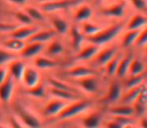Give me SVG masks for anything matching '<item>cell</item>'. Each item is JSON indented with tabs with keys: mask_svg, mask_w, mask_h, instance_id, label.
Returning <instances> with one entry per match:
<instances>
[{
	"mask_svg": "<svg viewBox=\"0 0 147 128\" xmlns=\"http://www.w3.org/2000/svg\"><path fill=\"white\" fill-rule=\"evenodd\" d=\"M140 30H127V33L124 35L123 39H122V46L128 47L134 44L137 39V36L139 34Z\"/></svg>",
	"mask_w": 147,
	"mask_h": 128,
	"instance_id": "d590c367",
	"label": "cell"
},
{
	"mask_svg": "<svg viewBox=\"0 0 147 128\" xmlns=\"http://www.w3.org/2000/svg\"><path fill=\"white\" fill-rule=\"evenodd\" d=\"M38 29L39 28L37 26L33 25V24H30V25H19V26L17 25L12 31L9 32V37L20 39V40H23L26 42Z\"/></svg>",
	"mask_w": 147,
	"mask_h": 128,
	"instance_id": "ba28073f",
	"label": "cell"
},
{
	"mask_svg": "<svg viewBox=\"0 0 147 128\" xmlns=\"http://www.w3.org/2000/svg\"><path fill=\"white\" fill-rule=\"evenodd\" d=\"M120 58H121L120 55H115V56H113L108 62L105 64V71H106L107 75L112 76L114 74H116L117 66L120 61Z\"/></svg>",
	"mask_w": 147,
	"mask_h": 128,
	"instance_id": "836d02e7",
	"label": "cell"
},
{
	"mask_svg": "<svg viewBox=\"0 0 147 128\" xmlns=\"http://www.w3.org/2000/svg\"><path fill=\"white\" fill-rule=\"evenodd\" d=\"M0 128H8V127H5V126H3V125H0Z\"/></svg>",
	"mask_w": 147,
	"mask_h": 128,
	"instance_id": "f5cc1de1",
	"label": "cell"
},
{
	"mask_svg": "<svg viewBox=\"0 0 147 128\" xmlns=\"http://www.w3.org/2000/svg\"><path fill=\"white\" fill-rule=\"evenodd\" d=\"M123 28H124V23H116L114 25L110 26V27H106V28L102 27V29L100 31L95 33L94 35L85 37V39L89 43H92V44H95L97 46L104 45L107 42L111 41L112 39H114L122 31Z\"/></svg>",
	"mask_w": 147,
	"mask_h": 128,
	"instance_id": "6da1fadb",
	"label": "cell"
},
{
	"mask_svg": "<svg viewBox=\"0 0 147 128\" xmlns=\"http://www.w3.org/2000/svg\"><path fill=\"white\" fill-rule=\"evenodd\" d=\"M15 58H17L15 53L10 52V51L6 50V49L3 48V47L0 48V66L7 65L10 61L13 60V59H15Z\"/></svg>",
	"mask_w": 147,
	"mask_h": 128,
	"instance_id": "8d00e7d4",
	"label": "cell"
},
{
	"mask_svg": "<svg viewBox=\"0 0 147 128\" xmlns=\"http://www.w3.org/2000/svg\"><path fill=\"white\" fill-rule=\"evenodd\" d=\"M134 44H136L137 46H143V45L147 44V26L141 31H139V34H138L137 39Z\"/></svg>",
	"mask_w": 147,
	"mask_h": 128,
	"instance_id": "ab89813d",
	"label": "cell"
},
{
	"mask_svg": "<svg viewBox=\"0 0 147 128\" xmlns=\"http://www.w3.org/2000/svg\"><path fill=\"white\" fill-rule=\"evenodd\" d=\"M146 1H147V0H146Z\"/></svg>",
	"mask_w": 147,
	"mask_h": 128,
	"instance_id": "9f6ffc18",
	"label": "cell"
},
{
	"mask_svg": "<svg viewBox=\"0 0 147 128\" xmlns=\"http://www.w3.org/2000/svg\"><path fill=\"white\" fill-rule=\"evenodd\" d=\"M47 82H48L49 87L57 88V89H61V90H66V91L73 92V93L79 94L80 95L79 90H77V88L73 87V86L70 85L69 83H66V82L62 81V80L56 79V78H53V77H48Z\"/></svg>",
	"mask_w": 147,
	"mask_h": 128,
	"instance_id": "484cf974",
	"label": "cell"
},
{
	"mask_svg": "<svg viewBox=\"0 0 147 128\" xmlns=\"http://www.w3.org/2000/svg\"><path fill=\"white\" fill-rule=\"evenodd\" d=\"M122 96V89L121 86L118 83H112L108 89L106 95L102 98V102L105 103H114L119 100Z\"/></svg>",
	"mask_w": 147,
	"mask_h": 128,
	"instance_id": "603a6c76",
	"label": "cell"
},
{
	"mask_svg": "<svg viewBox=\"0 0 147 128\" xmlns=\"http://www.w3.org/2000/svg\"><path fill=\"white\" fill-rule=\"evenodd\" d=\"M134 102H137L139 104H142V105H145L147 106V89L146 87H144L143 89L141 90V92L139 93V95L137 96L136 100Z\"/></svg>",
	"mask_w": 147,
	"mask_h": 128,
	"instance_id": "b9f144b4",
	"label": "cell"
},
{
	"mask_svg": "<svg viewBox=\"0 0 147 128\" xmlns=\"http://www.w3.org/2000/svg\"><path fill=\"white\" fill-rule=\"evenodd\" d=\"M8 75H9V74H8L7 66L6 65L0 66V83H2V82L7 78Z\"/></svg>",
	"mask_w": 147,
	"mask_h": 128,
	"instance_id": "7dc6e473",
	"label": "cell"
},
{
	"mask_svg": "<svg viewBox=\"0 0 147 128\" xmlns=\"http://www.w3.org/2000/svg\"><path fill=\"white\" fill-rule=\"evenodd\" d=\"M146 89H147V87H146Z\"/></svg>",
	"mask_w": 147,
	"mask_h": 128,
	"instance_id": "11a10c76",
	"label": "cell"
},
{
	"mask_svg": "<svg viewBox=\"0 0 147 128\" xmlns=\"http://www.w3.org/2000/svg\"><path fill=\"white\" fill-rule=\"evenodd\" d=\"M144 71V65L139 59L133 58L130 62L129 68H128V73L130 76L132 75H138V74L142 73Z\"/></svg>",
	"mask_w": 147,
	"mask_h": 128,
	"instance_id": "e575fe53",
	"label": "cell"
},
{
	"mask_svg": "<svg viewBox=\"0 0 147 128\" xmlns=\"http://www.w3.org/2000/svg\"><path fill=\"white\" fill-rule=\"evenodd\" d=\"M15 80L10 75L7 76L2 83H0V101L3 103H7L11 100L14 92Z\"/></svg>",
	"mask_w": 147,
	"mask_h": 128,
	"instance_id": "9c48e42d",
	"label": "cell"
},
{
	"mask_svg": "<svg viewBox=\"0 0 147 128\" xmlns=\"http://www.w3.org/2000/svg\"><path fill=\"white\" fill-rule=\"evenodd\" d=\"M131 4L138 10H146L147 8V1L146 0H129Z\"/></svg>",
	"mask_w": 147,
	"mask_h": 128,
	"instance_id": "7bdbcfd3",
	"label": "cell"
},
{
	"mask_svg": "<svg viewBox=\"0 0 147 128\" xmlns=\"http://www.w3.org/2000/svg\"><path fill=\"white\" fill-rule=\"evenodd\" d=\"M125 12V4L124 2H118V3H114L110 6L104 7L100 11L102 15L106 16V17H114L119 18L122 17Z\"/></svg>",
	"mask_w": 147,
	"mask_h": 128,
	"instance_id": "5bb4252c",
	"label": "cell"
},
{
	"mask_svg": "<svg viewBox=\"0 0 147 128\" xmlns=\"http://www.w3.org/2000/svg\"><path fill=\"white\" fill-rule=\"evenodd\" d=\"M41 76L39 73L38 69L35 68L34 66H27L26 65L25 69L22 74V77L20 81L23 83L25 88H31L33 86L37 85L40 82Z\"/></svg>",
	"mask_w": 147,
	"mask_h": 128,
	"instance_id": "5b68a950",
	"label": "cell"
},
{
	"mask_svg": "<svg viewBox=\"0 0 147 128\" xmlns=\"http://www.w3.org/2000/svg\"><path fill=\"white\" fill-rule=\"evenodd\" d=\"M14 16H15V19L17 20L20 25H30V24L34 23L32 21V19L28 16V14L24 10H18V11H16L14 13Z\"/></svg>",
	"mask_w": 147,
	"mask_h": 128,
	"instance_id": "74e56055",
	"label": "cell"
},
{
	"mask_svg": "<svg viewBox=\"0 0 147 128\" xmlns=\"http://www.w3.org/2000/svg\"><path fill=\"white\" fill-rule=\"evenodd\" d=\"M116 55V49L114 47L106 48L102 51H98L97 54L93 57V62L96 66H105V64L108 62L113 56Z\"/></svg>",
	"mask_w": 147,
	"mask_h": 128,
	"instance_id": "2e32d148",
	"label": "cell"
},
{
	"mask_svg": "<svg viewBox=\"0 0 147 128\" xmlns=\"http://www.w3.org/2000/svg\"><path fill=\"white\" fill-rule=\"evenodd\" d=\"M101 121H102V113L95 111L83 117L82 125L84 128H99L101 125Z\"/></svg>",
	"mask_w": 147,
	"mask_h": 128,
	"instance_id": "44dd1931",
	"label": "cell"
},
{
	"mask_svg": "<svg viewBox=\"0 0 147 128\" xmlns=\"http://www.w3.org/2000/svg\"><path fill=\"white\" fill-rule=\"evenodd\" d=\"M99 51V46L92 43H89L86 46H82L81 48L78 50L77 56H76V60L78 61H86L92 59L97 52Z\"/></svg>",
	"mask_w": 147,
	"mask_h": 128,
	"instance_id": "9a60e30c",
	"label": "cell"
},
{
	"mask_svg": "<svg viewBox=\"0 0 147 128\" xmlns=\"http://www.w3.org/2000/svg\"><path fill=\"white\" fill-rule=\"evenodd\" d=\"M49 94L52 97H56V98L65 100L67 102H72V101H76L81 99L79 94L73 93V92H70V91H66V90L57 89V88H53V87L49 88Z\"/></svg>",
	"mask_w": 147,
	"mask_h": 128,
	"instance_id": "d6986e66",
	"label": "cell"
},
{
	"mask_svg": "<svg viewBox=\"0 0 147 128\" xmlns=\"http://www.w3.org/2000/svg\"><path fill=\"white\" fill-rule=\"evenodd\" d=\"M144 87H145V86H144L143 84H139V85H137V86L129 88L127 93L124 96H121V103L122 104H131V103H133Z\"/></svg>",
	"mask_w": 147,
	"mask_h": 128,
	"instance_id": "4316f807",
	"label": "cell"
},
{
	"mask_svg": "<svg viewBox=\"0 0 147 128\" xmlns=\"http://www.w3.org/2000/svg\"><path fill=\"white\" fill-rule=\"evenodd\" d=\"M6 66H7L8 74H9L14 80L20 81L22 77V74H23V71L26 67L25 62H24L23 60H21V59L15 58L10 61Z\"/></svg>",
	"mask_w": 147,
	"mask_h": 128,
	"instance_id": "30bf717a",
	"label": "cell"
},
{
	"mask_svg": "<svg viewBox=\"0 0 147 128\" xmlns=\"http://www.w3.org/2000/svg\"><path fill=\"white\" fill-rule=\"evenodd\" d=\"M132 59H133V56L131 54H127L126 56L120 58V61L118 63L117 70H116V74L119 77H123V76L126 75Z\"/></svg>",
	"mask_w": 147,
	"mask_h": 128,
	"instance_id": "f546056e",
	"label": "cell"
},
{
	"mask_svg": "<svg viewBox=\"0 0 147 128\" xmlns=\"http://www.w3.org/2000/svg\"><path fill=\"white\" fill-rule=\"evenodd\" d=\"M80 3H82V0H51L40 3L39 8L45 13H54L60 10L76 7Z\"/></svg>",
	"mask_w": 147,
	"mask_h": 128,
	"instance_id": "3957f363",
	"label": "cell"
},
{
	"mask_svg": "<svg viewBox=\"0 0 147 128\" xmlns=\"http://www.w3.org/2000/svg\"><path fill=\"white\" fill-rule=\"evenodd\" d=\"M25 41L20 40L17 38H13V37H9L8 39L4 40L1 43V47L5 48L6 50L10 51L13 53H19L22 50V48L25 45Z\"/></svg>",
	"mask_w": 147,
	"mask_h": 128,
	"instance_id": "7402d4cb",
	"label": "cell"
},
{
	"mask_svg": "<svg viewBox=\"0 0 147 128\" xmlns=\"http://www.w3.org/2000/svg\"><path fill=\"white\" fill-rule=\"evenodd\" d=\"M145 53H146V55H147V44H146V48H145Z\"/></svg>",
	"mask_w": 147,
	"mask_h": 128,
	"instance_id": "db71d44e",
	"label": "cell"
},
{
	"mask_svg": "<svg viewBox=\"0 0 147 128\" xmlns=\"http://www.w3.org/2000/svg\"><path fill=\"white\" fill-rule=\"evenodd\" d=\"M26 93L29 96H32L34 98L42 99L46 96V88L43 83H41V81L39 82L37 85L33 86L31 88H26Z\"/></svg>",
	"mask_w": 147,
	"mask_h": 128,
	"instance_id": "1f68e13d",
	"label": "cell"
},
{
	"mask_svg": "<svg viewBox=\"0 0 147 128\" xmlns=\"http://www.w3.org/2000/svg\"><path fill=\"white\" fill-rule=\"evenodd\" d=\"M16 24L13 23H4V22H0V32H8L14 29L16 27Z\"/></svg>",
	"mask_w": 147,
	"mask_h": 128,
	"instance_id": "bcb514c9",
	"label": "cell"
},
{
	"mask_svg": "<svg viewBox=\"0 0 147 128\" xmlns=\"http://www.w3.org/2000/svg\"><path fill=\"white\" fill-rule=\"evenodd\" d=\"M124 128H137V127H135V126H133V125L129 124V125H126V126H124Z\"/></svg>",
	"mask_w": 147,
	"mask_h": 128,
	"instance_id": "816d5d0a",
	"label": "cell"
},
{
	"mask_svg": "<svg viewBox=\"0 0 147 128\" xmlns=\"http://www.w3.org/2000/svg\"><path fill=\"white\" fill-rule=\"evenodd\" d=\"M33 66L40 70L53 69V68L58 66V62L56 60H54L52 57H49L45 54H40L33 58Z\"/></svg>",
	"mask_w": 147,
	"mask_h": 128,
	"instance_id": "4fadbf2b",
	"label": "cell"
},
{
	"mask_svg": "<svg viewBox=\"0 0 147 128\" xmlns=\"http://www.w3.org/2000/svg\"><path fill=\"white\" fill-rule=\"evenodd\" d=\"M51 25H52V29L57 34H65L69 30L68 22L60 16H54L51 18Z\"/></svg>",
	"mask_w": 147,
	"mask_h": 128,
	"instance_id": "83f0119b",
	"label": "cell"
},
{
	"mask_svg": "<svg viewBox=\"0 0 147 128\" xmlns=\"http://www.w3.org/2000/svg\"><path fill=\"white\" fill-rule=\"evenodd\" d=\"M64 51V46L59 40H55L52 39L51 41H49L48 43H46L44 48V53L45 55L49 57H55V56H59L63 53Z\"/></svg>",
	"mask_w": 147,
	"mask_h": 128,
	"instance_id": "ac0fdd59",
	"label": "cell"
},
{
	"mask_svg": "<svg viewBox=\"0 0 147 128\" xmlns=\"http://www.w3.org/2000/svg\"><path fill=\"white\" fill-rule=\"evenodd\" d=\"M7 2L9 3H12L14 5H18V6H23V5H26L28 2V0H6Z\"/></svg>",
	"mask_w": 147,
	"mask_h": 128,
	"instance_id": "c3c4849f",
	"label": "cell"
},
{
	"mask_svg": "<svg viewBox=\"0 0 147 128\" xmlns=\"http://www.w3.org/2000/svg\"><path fill=\"white\" fill-rule=\"evenodd\" d=\"M144 78H145V74H144V72L138 74V75H132L125 81V86L128 88V89L131 88V87H134V86H137V85H139V84L142 83V81H143Z\"/></svg>",
	"mask_w": 147,
	"mask_h": 128,
	"instance_id": "f35d334b",
	"label": "cell"
},
{
	"mask_svg": "<svg viewBox=\"0 0 147 128\" xmlns=\"http://www.w3.org/2000/svg\"><path fill=\"white\" fill-rule=\"evenodd\" d=\"M69 102L62 99L53 97L52 99L48 101L46 104L44 105L43 108V113L46 117H56V115L58 114L60 111L66 106Z\"/></svg>",
	"mask_w": 147,
	"mask_h": 128,
	"instance_id": "52a82bcc",
	"label": "cell"
},
{
	"mask_svg": "<svg viewBox=\"0 0 147 128\" xmlns=\"http://www.w3.org/2000/svg\"><path fill=\"white\" fill-rule=\"evenodd\" d=\"M76 8L77 9L74 12V19H75V21L82 23L84 21H88L91 18V16H92V9H91V7L89 5L80 3L79 5L76 6Z\"/></svg>",
	"mask_w": 147,
	"mask_h": 128,
	"instance_id": "ffe728a7",
	"label": "cell"
},
{
	"mask_svg": "<svg viewBox=\"0 0 147 128\" xmlns=\"http://www.w3.org/2000/svg\"><path fill=\"white\" fill-rule=\"evenodd\" d=\"M113 120L117 121V122L120 123L122 126H126V125L132 124V120L129 118V116H114Z\"/></svg>",
	"mask_w": 147,
	"mask_h": 128,
	"instance_id": "f6af8a7d",
	"label": "cell"
},
{
	"mask_svg": "<svg viewBox=\"0 0 147 128\" xmlns=\"http://www.w3.org/2000/svg\"><path fill=\"white\" fill-rule=\"evenodd\" d=\"M106 128H124V126H122L120 123H118L117 121L115 120H112L110 122L107 123V126Z\"/></svg>",
	"mask_w": 147,
	"mask_h": 128,
	"instance_id": "681fc988",
	"label": "cell"
},
{
	"mask_svg": "<svg viewBox=\"0 0 147 128\" xmlns=\"http://www.w3.org/2000/svg\"><path fill=\"white\" fill-rule=\"evenodd\" d=\"M45 45L46 44L39 42H26L22 50L18 54L23 59H33L34 57L43 53Z\"/></svg>",
	"mask_w": 147,
	"mask_h": 128,
	"instance_id": "8992f818",
	"label": "cell"
},
{
	"mask_svg": "<svg viewBox=\"0 0 147 128\" xmlns=\"http://www.w3.org/2000/svg\"><path fill=\"white\" fill-rule=\"evenodd\" d=\"M9 124H10V128H26L20 122V120L17 118L16 116H10L9 118Z\"/></svg>",
	"mask_w": 147,
	"mask_h": 128,
	"instance_id": "ee69618b",
	"label": "cell"
},
{
	"mask_svg": "<svg viewBox=\"0 0 147 128\" xmlns=\"http://www.w3.org/2000/svg\"><path fill=\"white\" fill-rule=\"evenodd\" d=\"M147 25V17L144 16L143 14H134L130 20L128 21L127 25H126V29L127 30H139L140 28L144 27Z\"/></svg>",
	"mask_w": 147,
	"mask_h": 128,
	"instance_id": "cb8c5ba5",
	"label": "cell"
},
{
	"mask_svg": "<svg viewBox=\"0 0 147 128\" xmlns=\"http://www.w3.org/2000/svg\"><path fill=\"white\" fill-rule=\"evenodd\" d=\"M132 106H133L134 113H135L137 116H143L144 113L146 112L147 106H145V105L139 104V103H137V102H133Z\"/></svg>",
	"mask_w": 147,
	"mask_h": 128,
	"instance_id": "60d3db41",
	"label": "cell"
},
{
	"mask_svg": "<svg viewBox=\"0 0 147 128\" xmlns=\"http://www.w3.org/2000/svg\"><path fill=\"white\" fill-rule=\"evenodd\" d=\"M23 10L28 14V16L32 19L33 22H35V21L40 22V21H44L45 20L44 13H43V11L39 7H35V6H25V8H24Z\"/></svg>",
	"mask_w": 147,
	"mask_h": 128,
	"instance_id": "4dcf8cb0",
	"label": "cell"
},
{
	"mask_svg": "<svg viewBox=\"0 0 147 128\" xmlns=\"http://www.w3.org/2000/svg\"><path fill=\"white\" fill-rule=\"evenodd\" d=\"M91 102L84 99H79V100L72 101L69 102L61 111L56 115V118L58 120H65V119H70L72 117H75L79 114H82L83 112L88 110L90 107Z\"/></svg>",
	"mask_w": 147,
	"mask_h": 128,
	"instance_id": "7a4b0ae2",
	"label": "cell"
},
{
	"mask_svg": "<svg viewBox=\"0 0 147 128\" xmlns=\"http://www.w3.org/2000/svg\"><path fill=\"white\" fill-rule=\"evenodd\" d=\"M65 75L70 78H73V79H78V78L85 77V76L94 75V70H92L89 67H86V66L78 65L68 69L66 71Z\"/></svg>",
	"mask_w": 147,
	"mask_h": 128,
	"instance_id": "e0dca14e",
	"label": "cell"
},
{
	"mask_svg": "<svg viewBox=\"0 0 147 128\" xmlns=\"http://www.w3.org/2000/svg\"><path fill=\"white\" fill-rule=\"evenodd\" d=\"M57 33L52 28H50V29H38L26 42H39L46 44L49 41L54 39Z\"/></svg>",
	"mask_w": 147,
	"mask_h": 128,
	"instance_id": "8fae6325",
	"label": "cell"
},
{
	"mask_svg": "<svg viewBox=\"0 0 147 128\" xmlns=\"http://www.w3.org/2000/svg\"><path fill=\"white\" fill-rule=\"evenodd\" d=\"M139 123L141 128H147V117H142Z\"/></svg>",
	"mask_w": 147,
	"mask_h": 128,
	"instance_id": "f907efd6",
	"label": "cell"
},
{
	"mask_svg": "<svg viewBox=\"0 0 147 128\" xmlns=\"http://www.w3.org/2000/svg\"><path fill=\"white\" fill-rule=\"evenodd\" d=\"M102 29V27L95 23H91V22L88 21H84L82 22L81 24V31L84 34V36L87 37V36H91V35H94L95 33H97L98 31Z\"/></svg>",
	"mask_w": 147,
	"mask_h": 128,
	"instance_id": "d6a6232c",
	"label": "cell"
},
{
	"mask_svg": "<svg viewBox=\"0 0 147 128\" xmlns=\"http://www.w3.org/2000/svg\"><path fill=\"white\" fill-rule=\"evenodd\" d=\"M79 87H81L87 93H95L98 90V81L94 75H89L85 77L74 79Z\"/></svg>",
	"mask_w": 147,
	"mask_h": 128,
	"instance_id": "7c38bea8",
	"label": "cell"
},
{
	"mask_svg": "<svg viewBox=\"0 0 147 128\" xmlns=\"http://www.w3.org/2000/svg\"><path fill=\"white\" fill-rule=\"evenodd\" d=\"M16 117L20 120V122L26 128H41L42 123L40 119L29 110L19 107L16 110Z\"/></svg>",
	"mask_w": 147,
	"mask_h": 128,
	"instance_id": "277c9868",
	"label": "cell"
},
{
	"mask_svg": "<svg viewBox=\"0 0 147 128\" xmlns=\"http://www.w3.org/2000/svg\"><path fill=\"white\" fill-rule=\"evenodd\" d=\"M70 37H71L72 47H73L76 51H78L82 47L83 41L85 40L84 34L82 33V31L79 28L74 26V27L70 28Z\"/></svg>",
	"mask_w": 147,
	"mask_h": 128,
	"instance_id": "d4e9b609",
	"label": "cell"
},
{
	"mask_svg": "<svg viewBox=\"0 0 147 128\" xmlns=\"http://www.w3.org/2000/svg\"><path fill=\"white\" fill-rule=\"evenodd\" d=\"M109 112L114 116H131L134 114L133 106L131 104H121L109 108Z\"/></svg>",
	"mask_w": 147,
	"mask_h": 128,
	"instance_id": "f1b7e54d",
	"label": "cell"
}]
</instances>
